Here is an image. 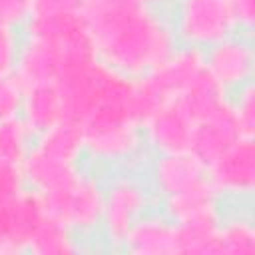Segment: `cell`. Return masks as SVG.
<instances>
[{
    "label": "cell",
    "mask_w": 255,
    "mask_h": 255,
    "mask_svg": "<svg viewBox=\"0 0 255 255\" xmlns=\"http://www.w3.org/2000/svg\"><path fill=\"white\" fill-rule=\"evenodd\" d=\"M86 22L98 60L131 80L153 70L179 46L167 12L137 0H88Z\"/></svg>",
    "instance_id": "6da1fadb"
},
{
    "label": "cell",
    "mask_w": 255,
    "mask_h": 255,
    "mask_svg": "<svg viewBox=\"0 0 255 255\" xmlns=\"http://www.w3.org/2000/svg\"><path fill=\"white\" fill-rule=\"evenodd\" d=\"M157 203L139 167L112 169L104 177V213L100 239L110 251H120L131 225Z\"/></svg>",
    "instance_id": "7a4b0ae2"
},
{
    "label": "cell",
    "mask_w": 255,
    "mask_h": 255,
    "mask_svg": "<svg viewBox=\"0 0 255 255\" xmlns=\"http://www.w3.org/2000/svg\"><path fill=\"white\" fill-rule=\"evenodd\" d=\"M42 197L48 215L72 229L82 241L100 233L104 213V177L98 169L82 165L64 185Z\"/></svg>",
    "instance_id": "3957f363"
},
{
    "label": "cell",
    "mask_w": 255,
    "mask_h": 255,
    "mask_svg": "<svg viewBox=\"0 0 255 255\" xmlns=\"http://www.w3.org/2000/svg\"><path fill=\"white\" fill-rule=\"evenodd\" d=\"M86 159L96 167L129 169L147 157L141 126L128 118L90 120L82 124Z\"/></svg>",
    "instance_id": "277c9868"
},
{
    "label": "cell",
    "mask_w": 255,
    "mask_h": 255,
    "mask_svg": "<svg viewBox=\"0 0 255 255\" xmlns=\"http://www.w3.org/2000/svg\"><path fill=\"white\" fill-rule=\"evenodd\" d=\"M167 16L179 46L205 50L239 32L229 0H175Z\"/></svg>",
    "instance_id": "5b68a950"
},
{
    "label": "cell",
    "mask_w": 255,
    "mask_h": 255,
    "mask_svg": "<svg viewBox=\"0 0 255 255\" xmlns=\"http://www.w3.org/2000/svg\"><path fill=\"white\" fill-rule=\"evenodd\" d=\"M205 177L223 201L251 199L255 191V137H239L205 165Z\"/></svg>",
    "instance_id": "8992f818"
},
{
    "label": "cell",
    "mask_w": 255,
    "mask_h": 255,
    "mask_svg": "<svg viewBox=\"0 0 255 255\" xmlns=\"http://www.w3.org/2000/svg\"><path fill=\"white\" fill-rule=\"evenodd\" d=\"M209 76L229 94L251 84L255 76V48L251 34L235 32L203 50Z\"/></svg>",
    "instance_id": "52a82bcc"
},
{
    "label": "cell",
    "mask_w": 255,
    "mask_h": 255,
    "mask_svg": "<svg viewBox=\"0 0 255 255\" xmlns=\"http://www.w3.org/2000/svg\"><path fill=\"white\" fill-rule=\"evenodd\" d=\"M46 217L44 197L28 187L14 199L0 203V255L26 253L34 231Z\"/></svg>",
    "instance_id": "ba28073f"
},
{
    "label": "cell",
    "mask_w": 255,
    "mask_h": 255,
    "mask_svg": "<svg viewBox=\"0 0 255 255\" xmlns=\"http://www.w3.org/2000/svg\"><path fill=\"white\" fill-rule=\"evenodd\" d=\"M191 129L193 120L177 100L161 104L141 122V135L147 153H169L189 149Z\"/></svg>",
    "instance_id": "9c48e42d"
},
{
    "label": "cell",
    "mask_w": 255,
    "mask_h": 255,
    "mask_svg": "<svg viewBox=\"0 0 255 255\" xmlns=\"http://www.w3.org/2000/svg\"><path fill=\"white\" fill-rule=\"evenodd\" d=\"M145 179L155 195V199H163L199 179L205 177V165L189 151H169V153H151Z\"/></svg>",
    "instance_id": "30bf717a"
},
{
    "label": "cell",
    "mask_w": 255,
    "mask_h": 255,
    "mask_svg": "<svg viewBox=\"0 0 255 255\" xmlns=\"http://www.w3.org/2000/svg\"><path fill=\"white\" fill-rule=\"evenodd\" d=\"M239 137H243V133L231 112V102H227V106L219 108L217 112L193 122L189 151L203 165H207Z\"/></svg>",
    "instance_id": "8fae6325"
},
{
    "label": "cell",
    "mask_w": 255,
    "mask_h": 255,
    "mask_svg": "<svg viewBox=\"0 0 255 255\" xmlns=\"http://www.w3.org/2000/svg\"><path fill=\"white\" fill-rule=\"evenodd\" d=\"M129 255H175V223L161 211H147L128 231L122 249Z\"/></svg>",
    "instance_id": "7c38bea8"
},
{
    "label": "cell",
    "mask_w": 255,
    "mask_h": 255,
    "mask_svg": "<svg viewBox=\"0 0 255 255\" xmlns=\"http://www.w3.org/2000/svg\"><path fill=\"white\" fill-rule=\"evenodd\" d=\"M161 207V213L169 217L173 223L205 217V215H219L223 199L217 195V191L211 187L207 177L163 197L157 201Z\"/></svg>",
    "instance_id": "4fadbf2b"
},
{
    "label": "cell",
    "mask_w": 255,
    "mask_h": 255,
    "mask_svg": "<svg viewBox=\"0 0 255 255\" xmlns=\"http://www.w3.org/2000/svg\"><path fill=\"white\" fill-rule=\"evenodd\" d=\"M18 116L32 131V135H38L50 129L52 126H56L58 122H62L66 114L58 86L54 82H48V84H36L24 88Z\"/></svg>",
    "instance_id": "5bb4252c"
},
{
    "label": "cell",
    "mask_w": 255,
    "mask_h": 255,
    "mask_svg": "<svg viewBox=\"0 0 255 255\" xmlns=\"http://www.w3.org/2000/svg\"><path fill=\"white\" fill-rule=\"evenodd\" d=\"M32 143L38 149H42L62 161H68L74 165H84V161H86L84 128L76 120L64 118L50 129L34 135Z\"/></svg>",
    "instance_id": "9a60e30c"
},
{
    "label": "cell",
    "mask_w": 255,
    "mask_h": 255,
    "mask_svg": "<svg viewBox=\"0 0 255 255\" xmlns=\"http://www.w3.org/2000/svg\"><path fill=\"white\" fill-rule=\"evenodd\" d=\"M221 213L175 223V255H219L217 227Z\"/></svg>",
    "instance_id": "2e32d148"
},
{
    "label": "cell",
    "mask_w": 255,
    "mask_h": 255,
    "mask_svg": "<svg viewBox=\"0 0 255 255\" xmlns=\"http://www.w3.org/2000/svg\"><path fill=\"white\" fill-rule=\"evenodd\" d=\"M219 255H255V223L249 211L221 213L217 227Z\"/></svg>",
    "instance_id": "e0dca14e"
},
{
    "label": "cell",
    "mask_w": 255,
    "mask_h": 255,
    "mask_svg": "<svg viewBox=\"0 0 255 255\" xmlns=\"http://www.w3.org/2000/svg\"><path fill=\"white\" fill-rule=\"evenodd\" d=\"M82 249H84L82 239L72 229H68L66 225H62L60 221H56L48 215L40 223V227L34 231L26 253H34V255H74Z\"/></svg>",
    "instance_id": "ac0fdd59"
},
{
    "label": "cell",
    "mask_w": 255,
    "mask_h": 255,
    "mask_svg": "<svg viewBox=\"0 0 255 255\" xmlns=\"http://www.w3.org/2000/svg\"><path fill=\"white\" fill-rule=\"evenodd\" d=\"M32 139L34 135L20 116L0 122V161L22 165Z\"/></svg>",
    "instance_id": "d6986e66"
},
{
    "label": "cell",
    "mask_w": 255,
    "mask_h": 255,
    "mask_svg": "<svg viewBox=\"0 0 255 255\" xmlns=\"http://www.w3.org/2000/svg\"><path fill=\"white\" fill-rule=\"evenodd\" d=\"M231 112L243 135H255V88L253 82L229 94Z\"/></svg>",
    "instance_id": "ffe728a7"
},
{
    "label": "cell",
    "mask_w": 255,
    "mask_h": 255,
    "mask_svg": "<svg viewBox=\"0 0 255 255\" xmlns=\"http://www.w3.org/2000/svg\"><path fill=\"white\" fill-rule=\"evenodd\" d=\"M86 8H88V0H32L30 18L46 20V18L84 16Z\"/></svg>",
    "instance_id": "44dd1931"
},
{
    "label": "cell",
    "mask_w": 255,
    "mask_h": 255,
    "mask_svg": "<svg viewBox=\"0 0 255 255\" xmlns=\"http://www.w3.org/2000/svg\"><path fill=\"white\" fill-rule=\"evenodd\" d=\"M24 88L12 74H0V122L20 114Z\"/></svg>",
    "instance_id": "7402d4cb"
},
{
    "label": "cell",
    "mask_w": 255,
    "mask_h": 255,
    "mask_svg": "<svg viewBox=\"0 0 255 255\" xmlns=\"http://www.w3.org/2000/svg\"><path fill=\"white\" fill-rule=\"evenodd\" d=\"M26 189L22 165L0 161V203L14 199Z\"/></svg>",
    "instance_id": "603a6c76"
},
{
    "label": "cell",
    "mask_w": 255,
    "mask_h": 255,
    "mask_svg": "<svg viewBox=\"0 0 255 255\" xmlns=\"http://www.w3.org/2000/svg\"><path fill=\"white\" fill-rule=\"evenodd\" d=\"M20 40H22L20 30L0 24V74H12L18 48H20Z\"/></svg>",
    "instance_id": "cb8c5ba5"
},
{
    "label": "cell",
    "mask_w": 255,
    "mask_h": 255,
    "mask_svg": "<svg viewBox=\"0 0 255 255\" xmlns=\"http://www.w3.org/2000/svg\"><path fill=\"white\" fill-rule=\"evenodd\" d=\"M32 0H0V24L22 30L30 18Z\"/></svg>",
    "instance_id": "d4e9b609"
},
{
    "label": "cell",
    "mask_w": 255,
    "mask_h": 255,
    "mask_svg": "<svg viewBox=\"0 0 255 255\" xmlns=\"http://www.w3.org/2000/svg\"><path fill=\"white\" fill-rule=\"evenodd\" d=\"M229 6L235 14L239 32H253L255 24V0H229Z\"/></svg>",
    "instance_id": "484cf974"
},
{
    "label": "cell",
    "mask_w": 255,
    "mask_h": 255,
    "mask_svg": "<svg viewBox=\"0 0 255 255\" xmlns=\"http://www.w3.org/2000/svg\"><path fill=\"white\" fill-rule=\"evenodd\" d=\"M139 4L147 6V8H153V10H161V12H167L175 0H137Z\"/></svg>",
    "instance_id": "4316f807"
}]
</instances>
